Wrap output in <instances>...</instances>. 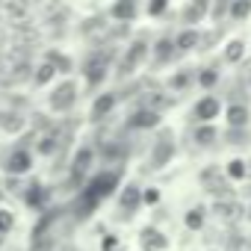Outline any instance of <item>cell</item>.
<instances>
[{"instance_id": "16", "label": "cell", "mask_w": 251, "mask_h": 251, "mask_svg": "<svg viewBox=\"0 0 251 251\" xmlns=\"http://www.w3.org/2000/svg\"><path fill=\"white\" fill-rule=\"evenodd\" d=\"M62 148V133L59 130H45L42 136H36V154L39 157H56Z\"/></svg>"}, {"instance_id": "30", "label": "cell", "mask_w": 251, "mask_h": 251, "mask_svg": "<svg viewBox=\"0 0 251 251\" xmlns=\"http://www.w3.org/2000/svg\"><path fill=\"white\" fill-rule=\"evenodd\" d=\"M192 86V71L189 68H180L177 74H172L169 80H166V89H172V92H183V89H189Z\"/></svg>"}, {"instance_id": "46", "label": "cell", "mask_w": 251, "mask_h": 251, "mask_svg": "<svg viewBox=\"0 0 251 251\" xmlns=\"http://www.w3.org/2000/svg\"><path fill=\"white\" fill-rule=\"evenodd\" d=\"M233 251H245V248H233Z\"/></svg>"}, {"instance_id": "5", "label": "cell", "mask_w": 251, "mask_h": 251, "mask_svg": "<svg viewBox=\"0 0 251 251\" xmlns=\"http://www.w3.org/2000/svg\"><path fill=\"white\" fill-rule=\"evenodd\" d=\"M177 154V142H175V133L172 130H160V136L154 139V148H151V169H166Z\"/></svg>"}, {"instance_id": "12", "label": "cell", "mask_w": 251, "mask_h": 251, "mask_svg": "<svg viewBox=\"0 0 251 251\" xmlns=\"http://www.w3.org/2000/svg\"><path fill=\"white\" fill-rule=\"evenodd\" d=\"M92 166H95V148H92V145L77 148V151H74V157H71V177L80 183Z\"/></svg>"}, {"instance_id": "24", "label": "cell", "mask_w": 251, "mask_h": 251, "mask_svg": "<svg viewBox=\"0 0 251 251\" xmlns=\"http://www.w3.org/2000/svg\"><path fill=\"white\" fill-rule=\"evenodd\" d=\"M56 80V68L50 65V62H39V65H33V80L30 83H36V86H50Z\"/></svg>"}, {"instance_id": "44", "label": "cell", "mask_w": 251, "mask_h": 251, "mask_svg": "<svg viewBox=\"0 0 251 251\" xmlns=\"http://www.w3.org/2000/svg\"><path fill=\"white\" fill-rule=\"evenodd\" d=\"M192 3H201V6H207V9H210V0H192Z\"/></svg>"}, {"instance_id": "29", "label": "cell", "mask_w": 251, "mask_h": 251, "mask_svg": "<svg viewBox=\"0 0 251 251\" xmlns=\"http://www.w3.org/2000/svg\"><path fill=\"white\" fill-rule=\"evenodd\" d=\"M195 80H198V86H201L204 92H210V89L219 83V68L204 65V68H198V71H195Z\"/></svg>"}, {"instance_id": "10", "label": "cell", "mask_w": 251, "mask_h": 251, "mask_svg": "<svg viewBox=\"0 0 251 251\" xmlns=\"http://www.w3.org/2000/svg\"><path fill=\"white\" fill-rule=\"evenodd\" d=\"M27 130V115L18 112V109H0V133L6 136H21Z\"/></svg>"}, {"instance_id": "20", "label": "cell", "mask_w": 251, "mask_h": 251, "mask_svg": "<svg viewBox=\"0 0 251 251\" xmlns=\"http://www.w3.org/2000/svg\"><path fill=\"white\" fill-rule=\"evenodd\" d=\"M216 139H219L216 124H195V130H192V142H195L198 148H210Z\"/></svg>"}, {"instance_id": "11", "label": "cell", "mask_w": 251, "mask_h": 251, "mask_svg": "<svg viewBox=\"0 0 251 251\" xmlns=\"http://www.w3.org/2000/svg\"><path fill=\"white\" fill-rule=\"evenodd\" d=\"M115 106H118V95H115V92H100V95H95V100H92L89 118H92V121H106Z\"/></svg>"}, {"instance_id": "21", "label": "cell", "mask_w": 251, "mask_h": 251, "mask_svg": "<svg viewBox=\"0 0 251 251\" xmlns=\"http://www.w3.org/2000/svg\"><path fill=\"white\" fill-rule=\"evenodd\" d=\"M222 112L227 118V127H245V124H248V106L245 103H230Z\"/></svg>"}, {"instance_id": "23", "label": "cell", "mask_w": 251, "mask_h": 251, "mask_svg": "<svg viewBox=\"0 0 251 251\" xmlns=\"http://www.w3.org/2000/svg\"><path fill=\"white\" fill-rule=\"evenodd\" d=\"M151 50H154V62H157V65H163V62L175 59V53H177V50H175V42H172V39H166V36H163V39H157Z\"/></svg>"}, {"instance_id": "22", "label": "cell", "mask_w": 251, "mask_h": 251, "mask_svg": "<svg viewBox=\"0 0 251 251\" xmlns=\"http://www.w3.org/2000/svg\"><path fill=\"white\" fill-rule=\"evenodd\" d=\"M207 15H210V9H207V6H201V3H192V0H189L186 6H183V12H180V18H183V24H186V27H195V24H201Z\"/></svg>"}, {"instance_id": "14", "label": "cell", "mask_w": 251, "mask_h": 251, "mask_svg": "<svg viewBox=\"0 0 251 251\" xmlns=\"http://www.w3.org/2000/svg\"><path fill=\"white\" fill-rule=\"evenodd\" d=\"M127 127H133V130H157L160 127V112L151 109V106H139L127 118Z\"/></svg>"}, {"instance_id": "27", "label": "cell", "mask_w": 251, "mask_h": 251, "mask_svg": "<svg viewBox=\"0 0 251 251\" xmlns=\"http://www.w3.org/2000/svg\"><path fill=\"white\" fill-rule=\"evenodd\" d=\"M183 225L189 227V230H204V225H207V207H192V210H186V216H183Z\"/></svg>"}, {"instance_id": "37", "label": "cell", "mask_w": 251, "mask_h": 251, "mask_svg": "<svg viewBox=\"0 0 251 251\" xmlns=\"http://www.w3.org/2000/svg\"><path fill=\"white\" fill-rule=\"evenodd\" d=\"M227 6H230V0H213V3H210V15L216 21H222V18H227Z\"/></svg>"}, {"instance_id": "28", "label": "cell", "mask_w": 251, "mask_h": 251, "mask_svg": "<svg viewBox=\"0 0 251 251\" xmlns=\"http://www.w3.org/2000/svg\"><path fill=\"white\" fill-rule=\"evenodd\" d=\"M45 62H50V65L56 68V74H68V71L74 68V62H71L62 50H48V53H45Z\"/></svg>"}, {"instance_id": "19", "label": "cell", "mask_w": 251, "mask_h": 251, "mask_svg": "<svg viewBox=\"0 0 251 251\" xmlns=\"http://www.w3.org/2000/svg\"><path fill=\"white\" fill-rule=\"evenodd\" d=\"M45 201H48V189L39 180H33V183L24 186V204L30 210H45Z\"/></svg>"}, {"instance_id": "3", "label": "cell", "mask_w": 251, "mask_h": 251, "mask_svg": "<svg viewBox=\"0 0 251 251\" xmlns=\"http://www.w3.org/2000/svg\"><path fill=\"white\" fill-rule=\"evenodd\" d=\"M106 77H109V53H103V50L89 53V59L83 62V80H86V86L98 89Z\"/></svg>"}, {"instance_id": "1", "label": "cell", "mask_w": 251, "mask_h": 251, "mask_svg": "<svg viewBox=\"0 0 251 251\" xmlns=\"http://www.w3.org/2000/svg\"><path fill=\"white\" fill-rule=\"evenodd\" d=\"M77 98H80V86L74 80H62L50 89L48 95V109L53 115H68L74 106H77Z\"/></svg>"}, {"instance_id": "48", "label": "cell", "mask_w": 251, "mask_h": 251, "mask_svg": "<svg viewBox=\"0 0 251 251\" xmlns=\"http://www.w3.org/2000/svg\"><path fill=\"white\" fill-rule=\"evenodd\" d=\"M248 216H251V213H248Z\"/></svg>"}, {"instance_id": "42", "label": "cell", "mask_w": 251, "mask_h": 251, "mask_svg": "<svg viewBox=\"0 0 251 251\" xmlns=\"http://www.w3.org/2000/svg\"><path fill=\"white\" fill-rule=\"evenodd\" d=\"M115 245H118V239H115V236H103V242H100V248H103V251H115Z\"/></svg>"}, {"instance_id": "33", "label": "cell", "mask_w": 251, "mask_h": 251, "mask_svg": "<svg viewBox=\"0 0 251 251\" xmlns=\"http://www.w3.org/2000/svg\"><path fill=\"white\" fill-rule=\"evenodd\" d=\"M15 230V213L6 210V207H0V236H6Z\"/></svg>"}, {"instance_id": "34", "label": "cell", "mask_w": 251, "mask_h": 251, "mask_svg": "<svg viewBox=\"0 0 251 251\" xmlns=\"http://www.w3.org/2000/svg\"><path fill=\"white\" fill-rule=\"evenodd\" d=\"M145 12H148L151 18H163V15L169 12V0H148V3H145Z\"/></svg>"}, {"instance_id": "8", "label": "cell", "mask_w": 251, "mask_h": 251, "mask_svg": "<svg viewBox=\"0 0 251 251\" xmlns=\"http://www.w3.org/2000/svg\"><path fill=\"white\" fill-rule=\"evenodd\" d=\"M148 42H142V39H136V42H130L127 45V50H124V56H121V74H133L145 59H148Z\"/></svg>"}, {"instance_id": "9", "label": "cell", "mask_w": 251, "mask_h": 251, "mask_svg": "<svg viewBox=\"0 0 251 251\" xmlns=\"http://www.w3.org/2000/svg\"><path fill=\"white\" fill-rule=\"evenodd\" d=\"M142 207V186L139 183H124L118 189V210L124 216H133Z\"/></svg>"}, {"instance_id": "31", "label": "cell", "mask_w": 251, "mask_h": 251, "mask_svg": "<svg viewBox=\"0 0 251 251\" xmlns=\"http://www.w3.org/2000/svg\"><path fill=\"white\" fill-rule=\"evenodd\" d=\"M227 18H233V21H248V18H251V0H230Z\"/></svg>"}, {"instance_id": "4", "label": "cell", "mask_w": 251, "mask_h": 251, "mask_svg": "<svg viewBox=\"0 0 251 251\" xmlns=\"http://www.w3.org/2000/svg\"><path fill=\"white\" fill-rule=\"evenodd\" d=\"M0 166H3V169H6V175H12V177H24V175L36 166V157H33V151H30V148L15 145V148H9L6 160H0Z\"/></svg>"}, {"instance_id": "18", "label": "cell", "mask_w": 251, "mask_h": 251, "mask_svg": "<svg viewBox=\"0 0 251 251\" xmlns=\"http://www.w3.org/2000/svg\"><path fill=\"white\" fill-rule=\"evenodd\" d=\"M175 50L177 53H189V50H198V42H201V30L198 27H183L175 39Z\"/></svg>"}, {"instance_id": "35", "label": "cell", "mask_w": 251, "mask_h": 251, "mask_svg": "<svg viewBox=\"0 0 251 251\" xmlns=\"http://www.w3.org/2000/svg\"><path fill=\"white\" fill-rule=\"evenodd\" d=\"M160 189L157 186H142V207H157L160 204Z\"/></svg>"}, {"instance_id": "6", "label": "cell", "mask_w": 251, "mask_h": 251, "mask_svg": "<svg viewBox=\"0 0 251 251\" xmlns=\"http://www.w3.org/2000/svg\"><path fill=\"white\" fill-rule=\"evenodd\" d=\"M198 180H201V186H204L213 198H230V180L225 177V172H222V169L207 166V169L198 175Z\"/></svg>"}, {"instance_id": "40", "label": "cell", "mask_w": 251, "mask_h": 251, "mask_svg": "<svg viewBox=\"0 0 251 251\" xmlns=\"http://www.w3.org/2000/svg\"><path fill=\"white\" fill-rule=\"evenodd\" d=\"M233 248H245V236L242 233H227V251Z\"/></svg>"}, {"instance_id": "38", "label": "cell", "mask_w": 251, "mask_h": 251, "mask_svg": "<svg viewBox=\"0 0 251 251\" xmlns=\"http://www.w3.org/2000/svg\"><path fill=\"white\" fill-rule=\"evenodd\" d=\"M36 3V9L42 12V15H50V12H56L59 6H62V0H33Z\"/></svg>"}, {"instance_id": "15", "label": "cell", "mask_w": 251, "mask_h": 251, "mask_svg": "<svg viewBox=\"0 0 251 251\" xmlns=\"http://www.w3.org/2000/svg\"><path fill=\"white\" fill-rule=\"evenodd\" d=\"M139 15V0H115L109 6V18L115 24H133Z\"/></svg>"}, {"instance_id": "41", "label": "cell", "mask_w": 251, "mask_h": 251, "mask_svg": "<svg viewBox=\"0 0 251 251\" xmlns=\"http://www.w3.org/2000/svg\"><path fill=\"white\" fill-rule=\"evenodd\" d=\"M0 186H3V192H21V180H18V177H12V175H9L3 183H0Z\"/></svg>"}, {"instance_id": "36", "label": "cell", "mask_w": 251, "mask_h": 251, "mask_svg": "<svg viewBox=\"0 0 251 251\" xmlns=\"http://www.w3.org/2000/svg\"><path fill=\"white\" fill-rule=\"evenodd\" d=\"M225 139H227V145H245L248 133H245V127H227Z\"/></svg>"}, {"instance_id": "2", "label": "cell", "mask_w": 251, "mask_h": 251, "mask_svg": "<svg viewBox=\"0 0 251 251\" xmlns=\"http://www.w3.org/2000/svg\"><path fill=\"white\" fill-rule=\"evenodd\" d=\"M118 186H121V172H115V169H103V172L92 175V177H89V183H86L83 189H86L92 198L103 201V198H109Z\"/></svg>"}, {"instance_id": "17", "label": "cell", "mask_w": 251, "mask_h": 251, "mask_svg": "<svg viewBox=\"0 0 251 251\" xmlns=\"http://www.w3.org/2000/svg\"><path fill=\"white\" fill-rule=\"evenodd\" d=\"M139 245H142V251H166L169 248V239H166L163 230H157L154 225H148L139 233Z\"/></svg>"}, {"instance_id": "47", "label": "cell", "mask_w": 251, "mask_h": 251, "mask_svg": "<svg viewBox=\"0 0 251 251\" xmlns=\"http://www.w3.org/2000/svg\"><path fill=\"white\" fill-rule=\"evenodd\" d=\"M248 242H251V236H248Z\"/></svg>"}, {"instance_id": "26", "label": "cell", "mask_w": 251, "mask_h": 251, "mask_svg": "<svg viewBox=\"0 0 251 251\" xmlns=\"http://www.w3.org/2000/svg\"><path fill=\"white\" fill-rule=\"evenodd\" d=\"M225 172V177L233 183V180H245L248 177V163L245 160H239V157H233V160H227V166L222 169Z\"/></svg>"}, {"instance_id": "25", "label": "cell", "mask_w": 251, "mask_h": 251, "mask_svg": "<svg viewBox=\"0 0 251 251\" xmlns=\"http://www.w3.org/2000/svg\"><path fill=\"white\" fill-rule=\"evenodd\" d=\"M242 56H245V42H242V39H230V42L225 45V50H222V59H225L227 65L242 62Z\"/></svg>"}, {"instance_id": "7", "label": "cell", "mask_w": 251, "mask_h": 251, "mask_svg": "<svg viewBox=\"0 0 251 251\" xmlns=\"http://www.w3.org/2000/svg\"><path fill=\"white\" fill-rule=\"evenodd\" d=\"M222 100L216 98V95H204V98H198L195 100V106H192V118H195V124H213L219 115H222Z\"/></svg>"}, {"instance_id": "39", "label": "cell", "mask_w": 251, "mask_h": 251, "mask_svg": "<svg viewBox=\"0 0 251 251\" xmlns=\"http://www.w3.org/2000/svg\"><path fill=\"white\" fill-rule=\"evenodd\" d=\"M103 30H106L103 18H89V21H86V27H83V33H86V36H92V33H103Z\"/></svg>"}, {"instance_id": "45", "label": "cell", "mask_w": 251, "mask_h": 251, "mask_svg": "<svg viewBox=\"0 0 251 251\" xmlns=\"http://www.w3.org/2000/svg\"><path fill=\"white\" fill-rule=\"evenodd\" d=\"M3 195H6V192H3V186H0V201H3Z\"/></svg>"}, {"instance_id": "43", "label": "cell", "mask_w": 251, "mask_h": 251, "mask_svg": "<svg viewBox=\"0 0 251 251\" xmlns=\"http://www.w3.org/2000/svg\"><path fill=\"white\" fill-rule=\"evenodd\" d=\"M6 68H9V65H6L3 59H0V80H3V74H6Z\"/></svg>"}, {"instance_id": "13", "label": "cell", "mask_w": 251, "mask_h": 251, "mask_svg": "<svg viewBox=\"0 0 251 251\" xmlns=\"http://www.w3.org/2000/svg\"><path fill=\"white\" fill-rule=\"evenodd\" d=\"M207 213H213V219H219V222H236L242 216V204L233 198H216Z\"/></svg>"}, {"instance_id": "32", "label": "cell", "mask_w": 251, "mask_h": 251, "mask_svg": "<svg viewBox=\"0 0 251 251\" xmlns=\"http://www.w3.org/2000/svg\"><path fill=\"white\" fill-rule=\"evenodd\" d=\"M27 12H30V3H24V0H9V3H6V15L12 21H24Z\"/></svg>"}]
</instances>
